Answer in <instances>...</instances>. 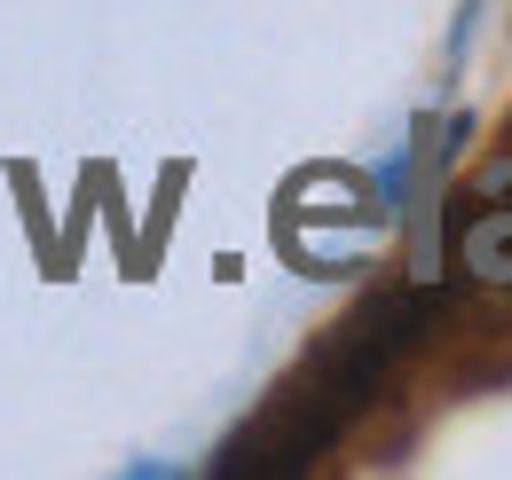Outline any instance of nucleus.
<instances>
[{
    "label": "nucleus",
    "mask_w": 512,
    "mask_h": 480,
    "mask_svg": "<svg viewBox=\"0 0 512 480\" xmlns=\"http://www.w3.org/2000/svg\"><path fill=\"white\" fill-rule=\"evenodd\" d=\"M465 260L512 284V158H505V166H489V174H481V189H473V229H465Z\"/></svg>",
    "instance_id": "nucleus-1"
}]
</instances>
